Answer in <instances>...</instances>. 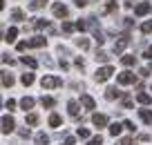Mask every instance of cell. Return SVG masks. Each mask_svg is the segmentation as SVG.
I'll list each match as a JSON object with an SVG mask.
<instances>
[{"mask_svg":"<svg viewBox=\"0 0 152 145\" xmlns=\"http://www.w3.org/2000/svg\"><path fill=\"white\" fill-rule=\"evenodd\" d=\"M92 123H94L96 127H105L107 125V116H105V114H94V116H92Z\"/></svg>","mask_w":152,"mask_h":145,"instance_id":"5","label":"cell"},{"mask_svg":"<svg viewBox=\"0 0 152 145\" xmlns=\"http://www.w3.org/2000/svg\"><path fill=\"white\" fill-rule=\"evenodd\" d=\"M123 107H125V109L132 107V98H130V96H123Z\"/></svg>","mask_w":152,"mask_h":145,"instance_id":"34","label":"cell"},{"mask_svg":"<svg viewBox=\"0 0 152 145\" xmlns=\"http://www.w3.org/2000/svg\"><path fill=\"white\" fill-rule=\"evenodd\" d=\"M119 96H121V92H119L116 87H110L107 92H105V98H107V101H112V98H119Z\"/></svg>","mask_w":152,"mask_h":145,"instance_id":"10","label":"cell"},{"mask_svg":"<svg viewBox=\"0 0 152 145\" xmlns=\"http://www.w3.org/2000/svg\"><path fill=\"white\" fill-rule=\"evenodd\" d=\"M23 63H25V65H29L31 69H34V67H38V63L34 60V58H29V56H23Z\"/></svg>","mask_w":152,"mask_h":145,"instance_id":"23","label":"cell"},{"mask_svg":"<svg viewBox=\"0 0 152 145\" xmlns=\"http://www.w3.org/2000/svg\"><path fill=\"white\" fill-rule=\"evenodd\" d=\"M45 2H47V0H31V2H29V9H40V7H45Z\"/></svg>","mask_w":152,"mask_h":145,"instance_id":"18","label":"cell"},{"mask_svg":"<svg viewBox=\"0 0 152 145\" xmlns=\"http://www.w3.org/2000/svg\"><path fill=\"white\" fill-rule=\"evenodd\" d=\"M43 45H45V38L43 36H36V38L29 40V47H43Z\"/></svg>","mask_w":152,"mask_h":145,"instance_id":"15","label":"cell"},{"mask_svg":"<svg viewBox=\"0 0 152 145\" xmlns=\"http://www.w3.org/2000/svg\"><path fill=\"white\" fill-rule=\"evenodd\" d=\"M145 58H150V60H152V47H148V52H145Z\"/></svg>","mask_w":152,"mask_h":145,"instance_id":"41","label":"cell"},{"mask_svg":"<svg viewBox=\"0 0 152 145\" xmlns=\"http://www.w3.org/2000/svg\"><path fill=\"white\" fill-rule=\"evenodd\" d=\"M81 103H83V107H85V109H94V107H96L94 98H92V96H87V94H83V96H81Z\"/></svg>","mask_w":152,"mask_h":145,"instance_id":"6","label":"cell"},{"mask_svg":"<svg viewBox=\"0 0 152 145\" xmlns=\"http://www.w3.org/2000/svg\"><path fill=\"white\" fill-rule=\"evenodd\" d=\"M5 107H7V109H14V107H16V101H11V98H9V101L5 103Z\"/></svg>","mask_w":152,"mask_h":145,"instance_id":"39","label":"cell"},{"mask_svg":"<svg viewBox=\"0 0 152 145\" xmlns=\"http://www.w3.org/2000/svg\"><path fill=\"white\" fill-rule=\"evenodd\" d=\"M74 29H76V25H72V23H63V31H65V34H72Z\"/></svg>","mask_w":152,"mask_h":145,"instance_id":"25","label":"cell"},{"mask_svg":"<svg viewBox=\"0 0 152 145\" xmlns=\"http://www.w3.org/2000/svg\"><path fill=\"white\" fill-rule=\"evenodd\" d=\"M123 127H125V130H130V132H134V130H137L132 121H125V123H123Z\"/></svg>","mask_w":152,"mask_h":145,"instance_id":"37","label":"cell"},{"mask_svg":"<svg viewBox=\"0 0 152 145\" xmlns=\"http://www.w3.org/2000/svg\"><path fill=\"white\" fill-rule=\"evenodd\" d=\"M110 134H112V136L121 134V125H119V123H112V125H110Z\"/></svg>","mask_w":152,"mask_h":145,"instance_id":"19","label":"cell"},{"mask_svg":"<svg viewBox=\"0 0 152 145\" xmlns=\"http://www.w3.org/2000/svg\"><path fill=\"white\" fill-rule=\"evenodd\" d=\"M36 123H38L36 114H27V125H36Z\"/></svg>","mask_w":152,"mask_h":145,"instance_id":"28","label":"cell"},{"mask_svg":"<svg viewBox=\"0 0 152 145\" xmlns=\"http://www.w3.org/2000/svg\"><path fill=\"white\" fill-rule=\"evenodd\" d=\"M94 40H96V42H99V45H103V40H105V38H103V34H99V31H94Z\"/></svg>","mask_w":152,"mask_h":145,"instance_id":"36","label":"cell"},{"mask_svg":"<svg viewBox=\"0 0 152 145\" xmlns=\"http://www.w3.org/2000/svg\"><path fill=\"white\" fill-rule=\"evenodd\" d=\"M74 2H76V7H85L87 5V0H74Z\"/></svg>","mask_w":152,"mask_h":145,"instance_id":"40","label":"cell"},{"mask_svg":"<svg viewBox=\"0 0 152 145\" xmlns=\"http://www.w3.org/2000/svg\"><path fill=\"white\" fill-rule=\"evenodd\" d=\"M76 134H78V138H90V132H87V130H81V127H78V132H76Z\"/></svg>","mask_w":152,"mask_h":145,"instance_id":"33","label":"cell"},{"mask_svg":"<svg viewBox=\"0 0 152 145\" xmlns=\"http://www.w3.org/2000/svg\"><path fill=\"white\" fill-rule=\"evenodd\" d=\"M43 107H54V98H49V96H43Z\"/></svg>","mask_w":152,"mask_h":145,"instance_id":"24","label":"cell"},{"mask_svg":"<svg viewBox=\"0 0 152 145\" xmlns=\"http://www.w3.org/2000/svg\"><path fill=\"white\" fill-rule=\"evenodd\" d=\"M76 45L81 47V49H87V45H90V42H87V38H78V40H76Z\"/></svg>","mask_w":152,"mask_h":145,"instance_id":"31","label":"cell"},{"mask_svg":"<svg viewBox=\"0 0 152 145\" xmlns=\"http://www.w3.org/2000/svg\"><path fill=\"white\" fill-rule=\"evenodd\" d=\"M47 143H49V136L43 134V132H38L36 134V145H47Z\"/></svg>","mask_w":152,"mask_h":145,"instance_id":"12","label":"cell"},{"mask_svg":"<svg viewBox=\"0 0 152 145\" xmlns=\"http://www.w3.org/2000/svg\"><path fill=\"white\" fill-rule=\"evenodd\" d=\"M148 11H150V5H148V2H141V5L134 9V14H137V16H145Z\"/></svg>","mask_w":152,"mask_h":145,"instance_id":"9","label":"cell"},{"mask_svg":"<svg viewBox=\"0 0 152 145\" xmlns=\"http://www.w3.org/2000/svg\"><path fill=\"white\" fill-rule=\"evenodd\" d=\"M137 101H139V103H141V105H148V103H152L150 94H139V96H137Z\"/></svg>","mask_w":152,"mask_h":145,"instance_id":"17","label":"cell"},{"mask_svg":"<svg viewBox=\"0 0 152 145\" xmlns=\"http://www.w3.org/2000/svg\"><path fill=\"white\" fill-rule=\"evenodd\" d=\"M116 80H119V85H130V83H134V74L132 71H121L116 76Z\"/></svg>","mask_w":152,"mask_h":145,"instance_id":"4","label":"cell"},{"mask_svg":"<svg viewBox=\"0 0 152 145\" xmlns=\"http://www.w3.org/2000/svg\"><path fill=\"white\" fill-rule=\"evenodd\" d=\"M34 27H36V29H43V27H47V20H43V18H36Z\"/></svg>","mask_w":152,"mask_h":145,"instance_id":"27","label":"cell"},{"mask_svg":"<svg viewBox=\"0 0 152 145\" xmlns=\"http://www.w3.org/2000/svg\"><path fill=\"white\" fill-rule=\"evenodd\" d=\"M20 80H23V85H31L34 83V74H23Z\"/></svg>","mask_w":152,"mask_h":145,"instance_id":"21","label":"cell"},{"mask_svg":"<svg viewBox=\"0 0 152 145\" xmlns=\"http://www.w3.org/2000/svg\"><path fill=\"white\" fill-rule=\"evenodd\" d=\"M67 109H69V116H78V103H76V101H69V103H67Z\"/></svg>","mask_w":152,"mask_h":145,"instance_id":"11","label":"cell"},{"mask_svg":"<svg viewBox=\"0 0 152 145\" xmlns=\"http://www.w3.org/2000/svg\"><path fill=\"white\" fill-rule=\"evenodd\" d=\"M2 85H5V87H11V85H14V76L2 71Z\"/></svg>","mask_w":152,"mask_h":145,"instance_id":"14","label":"cell"},{"mask_svg":"<svg viewBox=\"0 0 152 145\" xmlns=\"http://www.w3.org/2000/svg\"><path fill=\"white\" fill-rule=\"evenodd\" d=\"M11 16H14V20H23L25 18V14L20 9H14V11H11Z\"/></svg>","mask_w":152,"mask_h":145,"instance_id":"29","label":"cell"},{"mask_svg":"<svg viewBox=\"0 0 152 145\" xmlns=\"http://www.w3.org/2000/svg\"><path fill=\"white\" fill-rule=\"evenodd\" d=\"M40 85H43V89H54V87H61L63 80L56 78V76H45V78L40 80Z\"/></svg>","mask_w":152,"mask_h":145,"instance_id":"1","label":"cell"},{"mask_svg":"<svg viewBox=\"0 0 152 145\" xmlns=\"http://www.w3.org/2000/svg\"><path fill=\"white\" fill-rule=\"evenodd\" d=\"M54 16H58V18H65V16H67V7L61 5V2H56V5H54Z\"/></svg>","mask_w":152,"mask_h":145,"instance_id":"7","label":"cell"},{"mask_svg":"<svg viewBox=\"0 0 152 145\" xmlns=\"http://www.w3.org/2000/svg\"><path fill=\"white\" fill-rule=\"evenodd\" d=\"M14 127H16L14 118H11V116H2V134H11Z\"/></svg>","mask_w":152,"mask_h":145,"instance_id":"3","label":"cell"},{"mask_svg":"<svg viewBox=\"0 0 152 145\" xmlns=\"http://www.w3.org/2000/svg\"><path fill=\"white\" fill-rule=\"evenodd\" d=\"M116 145H132V138H130V136H128V138H121Z\"/></svg>","mask_w":152,"mask_h":145,"instance_id":"38","label":"cell"},{"mask_svg":"<svg viewBox=\"0 0 152 145\" xmlns=\"http://www.w3.org/2000/svg\"><path fill=\"white\" fill-rule=\"evenodd\" d=\"M141 31H143V34H150V31H152V20H148V23L141 25Z\"/></svg>","mask_w":152,"mask_h":145,"instance_id":"26","label":"cell"},{"mask_svg":"<svg viewBox=\"0 0 152 145\" xmlns=\"http://www.w3.org/2000/svg\"><path fill=\"white\" fill-rule=\"evenodd\" d=\"M121 63H123V65H134V56H123V58H121Z\"/></svg>","mask_w":152,"mask_h":145,"instance_id":"30","label":"cell"},{"mask_svg":"<svg viewBox=\"0 0 152 145\" xmlns=\"http://www.w3.org/2000/svg\"><path fill=\"white\" fill-rule=\"evenodd\" d=\"M107 54H105V52H96V60H101V63H105V60H107Z\"/></svg>","mask_w":152,"mask_h":145,"instance_id":"32","label":"cell"},{"mask_svg":"<svg viewBox=\"0 0 152 145\" xmlns=\"http://www.w3.org/2000/svg\"><path fill=\"white\" fill-rule=\"evenodd\" d=\"M90 145H103V138H101V136H94V138H90Z\"/></svg>","mask_w":152,"mask_h":145,"instance_id":"35","label":"cell"},{"mask_svg":"<svg viewBox=\"0 0 152 145\" xmlns=\"http://www.w3.org/2000/svg\"><path fill=\"white\" fill-rule=\"evenodd\" d=\"M16 36H18V29H16V27H11L9 31L5 34V40H7V42H14V40H16Z\"/></svg>","mask_w":152,"mask_h":145,"instance_id":"13","label":"cell"},{"mask_svg":"<svg viewBox=\"0 0 152 145\" xmlns=\"http://www.w3.org/2000/svg\"><path fill=\"white\" fill-rule=\"evenodd\" d=\"M20 107H23V109H31V107H34V98H29V96H25V98L20 101Z\"/></svg>","mask_w":152,"mask_h":145,"instance_id":"16","label":"cell"},{"mask_svg":"<svg viewBox=\"0 0 152 145\" xmlns=\"http://www.w3.org/2000/svg\"><path fill=\"white\" fill-rule=\"evenodd\" d=\"M112 74H114V69H112L110 65H105V67H99V69H96V80H99V83H103V80H107Z\"/></svg>","mask_w":152,"mask_h":145,"instance_id":"2","label":"cell"},{"mask_svg":"<svg viewBox=\"0 0 152 145\" xmlns=\"http://www.w3.org/2000/svg\"><path fill=\"white\" fill-rule=\"evenodd\" d=\"M139 116L143 118V123L152 125V112H150V109H139Z\"/></svg>","mask_w":152,"mask_h":145,"instance_id":"8","label":"cell"},{"mask_svg":"<svg viewBox=\"0 0 152 145\" xmlns=\"http://www.w3.org/2000/svg\"><path fill=\"white\" fill-rule=\"evenodd\" d=\"M114 9H116V0H107V5H105V14H110V11H114Z\"/></svg>","mask_w":152,"mask_h":145,"instance_id":"22","label":"cell"},{"mask_svg":"<svg viewBox=\"0 0 152 145\" xmlns=\"http://www.w3.org/2000/svg\"><path fill=\"white\" fill-rule=\"evenodd\" d=\"M49 125L58 127V125H61V116H58V114H52V116H49Z\"/></svg>","mask_w":152,"mask_h":145,"instance_id":"20","label":"cell"}]
</instances>
